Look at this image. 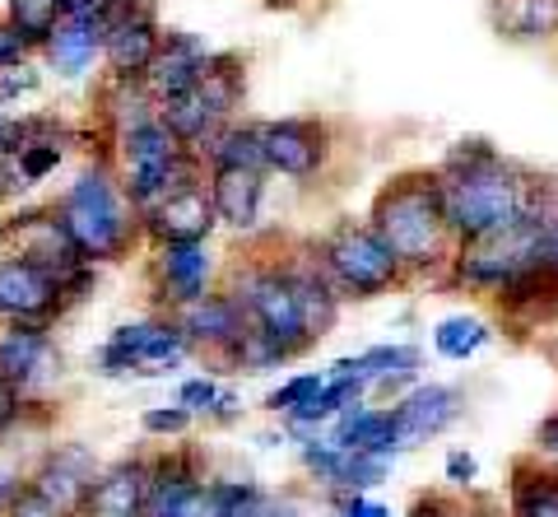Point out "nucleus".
Instances as JSON below:
<instances>
[{"mask_svg":"<svg viewBox=\"0 0 558 517\" xmlns=\"http://www.w3.org/2000/svg\"><path fill=\"white\" fill-rule=\"evenodd\" d=\"M442 178V205L457 248L484 243L494 233H508L517 224L554 219L558 211V187L545 172H535L517 159H488L484 168L470 172H438Z\"/></svg>","mask_w":558,"mask_h":517,"instance_id":"nucleus-1","label":"nucleus"},{"mask_svg":"<svg viewBox=\"0 0 558 517\" xmlns=\"http://www.w3.org/2000/svg\"><path fill=\"white\" fill-rule=\"evenodd\" d=\"M368 224L405 275H447L451 256H457V238L447 224L442 205V178L438 168H410L373 196Z\"/></svg>","mask_w":558,"mask_h":517,"instance_id":"nucleus-2","label":"nucleus"},{"mask_svg":"<svg viewBox=\"0 0 558 517\" xmlns=\"http://www.w3.org/2000/svg\"><path fill=\"white\" fill-rule=\"evenodd\" d=\"M57 215L65 219L70 238L80 243L89 266L126 262V256L145 243V233H140V211L131 205V196L121 192L112 159H98L94 168H84L61 192Z\"/></svg>","mask_w":558,"mask_h":517,"instance_id":"nucleus-3","label":"nucleus"},{"mask_svg":"<svg viewBox=\"0 0 558 517\" xmlns=\"http://www.w3.org/2000/svg\"><path fill=\"white\" fill-rule=\"evenodd\" d=\"M112 141H117L112 145V168L121 178V192L131 196V205L140 215H145L149 205H159L163 196H172V192H186V187L209 182L205 159L172 141L159 117L117 131Z\"/></svg>","mask_w":558,"mask_h":517,"instance_id":"nucleus-4","label":"nucleus"},{"mask_svg":"<svg viewBox=\"0 0 558 517\" xmlns=\"http://www.w3.org/2000/svg\"><path fill=\"white\" fill-rule=\"evenodd\" d=\"M223 289L238 299L247 326H256L260 336H270L289 359L312 350V336L303 326L299 299H293L284 256H242V262H233L229 275H223Z\"/></svg>","mask_w":558,"mask_h":517,"instance_id":"nucleus-5","label":"nucleus"},{"mask_svg":"<svg viewBox=\"0 0 558 517\" xmlns=\"http://www.w3.org/2000/svg\"><path fill=\"white\" fill-rule=\"evenodd\" d=\"M312 256L340 289V299H381L396 285H405V266L391 256V248L373 233L368 219H336L322 238H312Z\"/></svg>","mask_w":558,"mask_h":517,"instance_id":"nucleus-6","label":"nucleus"},{"mask_svg":"<svg viewBox=\"0 0 558 517\" xmlns=\"http://www.w3.org/2000/svg\"><path fill=\"white\" fill-rule=\"evenodd\" d=\"M545 224L549 219L517 224V229L494 233V238H484V243L457 248V256H451V266H447V280L470 289V294L498 299L512 280L545 266Z\"/></svg>","mask_w":558,"mask_h":517,"instance_id":"nucleus-7","label":"nucleus"},{"mask_svg":"<svg viewBox=\"0 0 558 517\" xmlns=\"http://www.w3.org/2000/svg\"><path fill=\"white\" fill-rule=\"evenodd\" d=\"M0 252L5 256H20V262L38 266L43 275H51L57 285H65L70 275H80L84 266V252L80 243L70 238L65 219L57 215V205H38V211H20L0 224Z\"/></svg>","mask_w":558,"mask_h":517,"instance_id":"nucleus-8","label":"nucleus"},{"mask_svg":"<svg viewBox=\"0 0 558 517\" xmlns=\"http://www.w3.org/2000/svg\"><path fill=\"white\" fill-rule=\"evenodd\" d=\"M219 275V262L209 243H154L145 256V289L159 313H178V308L205 299Z\"/></svg>","mask_w":558,"mask_h":517,"instance_id":"nucleus-9","label":"nucleus"},{"mask_svg":"<svg viewBox=\"0 0 558 517\" xmlns=\"http://www.w3.org/2000/svg\"><path fill=\"white\" fill-rule=\"evenodd\" d=\"M260 145H266V172H279L289 182L322 178L330 164V127L322 117H275V122H260Z\"/></svg>","mask_w":558,"mask_h":517,"instance_id":"nucleus-10","label":"nucleus"},{"mask_svg":"<svg viewBox=\"0 0 558 517\" xmlns=\"http://www.w3.org/2000/svg\"><path fill=\"white\" fill-rule=\"evenodd\" d=\"M61 373V350L47 322H5L0 326V383L28 396L43 392Z\"/></svg>","mask_w":558,"mask_h":517,"instance_id":"nucleus-11","label":"nucleus"},{"mask_svg":"<svg viewBox=\"0 0 558 517\" xmlns=\"http://www.w3.org/2000/svg\"><path fill=\"white\" fill-rule=\"evenodd\" d=\"M163 24L154 0H135L121 20L102 33V65H108L112 84H145V71L159 57Z\"/></svg>","mask_w":558,"mask_h":517,"instance_id":"nucleus-12","label":"nucleus"},{"mask_svg":"<svg viewBox=\"0 0 558 517\" xmlns=\"http://www.w3.org/2000/svg\"><path fill=\"white\" fill-rule=\"evenodd\" d=\"M465 396L447 383H418L400 401H391V438L396 453H414V447L433 443L461 420Z\"/></svg>","mask_w":558,"mask_h":517,"instance_id":"nucleus-13","label":"nucleus"},{"mask_svg":"<svg viewBox=\"0 0 558 517\" xmlns=\"http://www.w3.org/2000/svg\"><path fill=\"white\" fill-rule=\"evenodd\" d=\"M168 317L182 326V336H186L191 350H201V354L215 359L219 373H223V364H229V354L238 350V340L247 336V317H242L238 299L223 285L209 289L205 299L178 308V313H168Z\"/></svg>","mask_w":558,"mask_h":517,"instance_id":"nucleus-14","label":"nucleus"},{"mask_svg":"<svg viewBox=\"0 0 558 517\" xmlns=\"http://www.w3.org/2000/svg\"><path fill=\"white\" fill-rule=\"evenodd\" d=\"M94 476H98V461H94L89 447H80V443H57V447H47L43 461H38V467H33L24 480H28V485L38 490L61 517H80L84 498H89Z\"/></svg>","mask_w":558,"mask_h":517,"instance_id":"nucleus-15","label":"nucleus"},{"mask_svg":"<svg viewBox=\"0 0 558 517\" xmlns=\"http://www.w3.org/2000/svg\"><path fill=\"white\" fill-rule=\"evenodd\" d=\"M215 229H219V215H215V201H209V187L172 192L140 215V233H145L149 248L154 243H209Z\"/></svg>","mask_w":558,"mask_h":517,"instance_id":"nucleus-16","label":"nucleus"},{"mask_svg":"<svg viewBox=\"0 0 558 517\" xmlns=\"http://www.w3.org/2000/svg\"><path fill=\"white\" fill-rule=\"evenodd\" d=\"M65 313L61 285L38 266L0 252V326L5 322H57Z\"/></svg>","mask_w":558,"mask_h":517,"instance_id":"nucleus-17","label":"nucleus"},{"mask_svg":"<svg viewBox=\"0 0 558 517\" xmlns=\"http://www.w3.org/2000/svg\"><path fill=\"white\" fill-rule=\"evenodd\" d=\"M418 364H424V354H418V345H373V350L363 354H349V359H336L326 373L336 377H359L368 392L377 396H391L400 401L410 387H418Z\"/></svg>","mask_w":558,"mask_h":517,"instance_id":"nucleus-18","label":"nucleus"},{"mask_svg":"<svg viewBox=\"0 0 558 517\" xmlns=\"http://www.w3.org/2000/svg\"><path fill=\"white\" fill-rule=\"evenodd\" d=\"M284 266H289V280H293V299H299V313H303V326H307V336L312 345H317L322 336H330V326L340 322V289L330 285V275L322 270V262L312 256V243H299L289 256H284Z\"/></svg>","mask_w":558,"mask_h":517,"instance_id":"nucleus-19","label":"nucleus"},{"mask_svg":"<svg viewBox=\"0 0 558 517\" xmlns=\"http://www.w3.org/2000/svg\"><path fill=\"white\" fill-rule=\"evenodd\" d=\"M145 504H149V457H121L94 476L80 517H145Z\"/></svg>","mask_w":558,"mask_h":517,"instance_id":"nucleus-20","label":"nucleus"},{"mask_svg":"<svg viewBox=\"0 0 558 517\" xmlns=\"http://www.w3.org/2000/svg\"><path fill=\"white\" fill-rule=\"evenodd\" d=\"M205 61H209V47L196 38V33L168 28L163 43H159V57H154V65L145 71V94L154 103L191 94L201 84V75H205Z\"/></svg>","mask_w":558,"mask_h":517,"instance_id":"nucleus-21","label":"nucleus"},{"mask_svg":"<svg viewBox=\"0 0 558 517\" xmlns=\"http://www.w3.org/2000/svg\"><path fill=\"white\" fill-rule=\"evenodd\" d=\"M209 201L223 229L256 233L260 229V201H266V172L252 168H215L209 172Z\"/></svg>","mask_w":558,"mask_h":517,"instance_id":"nucleus-22","label":"nucleus"},{"mask_svg":"<svg viewBox=\"0 0 558 517\" xmlns=\"http://www.w3.org/2000/svg\"><path fill=\"white\" fill-rule=\"evenodd\" d=\"M488 24L502 43L539 47L558 38V0H488Z\"/></svg>","mask_w":558,"mask_h":517,"instance_id":"nucleus-23","label":"nucleus"},{"mask_svg":"<svg viewBox=\"0 0 558 517\" xmlns=\"http://www.w3.org/2000/svg\"><path fill=\"white\" fill-rule=\"evenodd\" d=\"M330 443L340 453H373V457H391L396 461V438H391V406H349L330 424Z\"/></svg>","mask_w":558,"mask_h":517,"instance_id":"nucleus-24","label":"nucleus"},{"mask_svg":"<svg viewBox=\"0 0 558 517\" xmlns=\"http://www.w3.org/2000/svg\"><path fill=\"white\" fill-rule=\"evenodd\" d=\"M242 89H247V57H238V51H209L205 75L196 84V98L205 103V112L215 117L219 127L238 122Z\"/></svg>","mask_w":558,"mask_h":517,"instance_id":"nucleus-25","label":"nucleus"},{"mask_svg":"<svg viewBox=\"0 0 558 517\" xmlns=\"http://www.w3.org/2000/svg\"><path fill=\"white\" fill-rule=\"evenodd\" d=\"M508 517H558V467L517 457L508 480Z\"/></svg>","mask_w":558,"mask_h":517,"instance_id":"nucleus-26","label":"nucleus"},{"mask_svg":"<svg viewBox=\"0 0 558 517\" xmlns=\"http://www.w3.org/2000/svg\"><path fill=\"white\" fill-rule=\"evenodd\" d=\"M38 57L65 80H80L94 71V61H102V28L98 24H80V20H61L57 33L43 43Z\"/></svg>","mask_w":558,"mask_h":517,"instance_id":"nucleus-27","label":"nucleus"},{"mask_svg":"<svg viewBox=\"0 0 558 517\" xmlns=\"http://www.w3.org/2000/svg\"><path fill=\"white\" fill-rule=\"evenodd\" d=\"M205 168H252L266 172V145H260V122H229L215 131V141L201 149Z\"/></svg>","mask_w":558,"mask_h":517,"instance_id":"nucleus-28","label":"nucleus"},{"mask_svg":"<svg viewBox=\"0 0 558 517\" xmlns=\"http://www.w3.org/2000/svg\"><path fill=\"white\" fill-rule=\"evenodd\" d=\"M154 117H159L172 141H178L182 149H191V154H201L209 141H215V131H219V122L205 112V103L196 98V89L154 103Z\"/></svg>","mask_w":558,"mask_h":517,"instance_id":"nucleus-29","label":"nucleus"},{"mask_svg":"<svg viewBox=\"0 0 558 517\" xmlns=\"http://www.w3.org/2000/svg\"><path fill=\"white\" fill-rule=\"evenodd\" d=\"M488 340H494V326H488L484 317H470V313H451V317H442L438 326H433V350H438L442 359H451V364L475 359Z\"/></svg>","mask_w":558,"mask_h":517,"instance_id":"nucleus-30","label":"nucleus"},{"mask_svg":"<svg viewBox=\"0 0 558 517\" xmlns=\"http://www.w3.org/2000/svg\"><path fill=\"white\" fill-rule=\"evenodd\" d=\"M387 476H391V457L340 453L336 471L326 480V494H373L377 485H387Z\"/></svg>","mask_w":558,"mask_h":517,"instance_id":"nucleus-31","label":"nucleus"},{"mask_svg":"<svg viewBox=\"0 0 558 517\" xmlns=\"http://www.w3.org/2000/svg\"><path fill=\"white\" fill-rule=\"evenodd\" d=\"M5 20L24 38L28 51H43V43L57 33L65 14H61V0H5Z\"/></svg>","mask_w":558,"mask_h":517,"instance_id":"nucleus-32","label":"nucleus"},{"mask_svg":"<svg viewBox=\"0 0 558 517\" xmlns=\"http://www.w3.org/2000/svg\"><path fill=\"white\" fill-rule=\"evenodd\" d=\"M233 508V480H201L178 504V517H229Z\"/></svg>","mask_w":558,"mask_h":517,"instance_id":"nucleus-33","label":"nucleus"},{"mask_svg":"<svg viewBox=\"0 0 558 517\" xmlns=\"http://www.w3.org/2000/svg\"><path fill=\"white\" fill-rule=\"evenodd\" d=\"M322 387H326V373H293V377H284V383L266 396V410L284 420L289 410H299V406L312 401V396H322Z\"/></svg>","mask_w":558,"mask_h":517,"instance_id":"nucleus-34","label":"nucleus"},{"mask_svg":"<svg viewBox=\"0 0 558 517\" xmlns=\"http://www.w3.org/2000/svg\"><path fill=\"white\" fill-rule=\"evenodd\" d=\"M488 159H498V145L484 141V135H461V141H451L438 172H470V168H484Z\"/></svg>","mask_w":558,"mask_h":517,"instance_id":"nucleus-35","label":"nucleus"},{"mask_svg":"<svg viewBox=\"0 0 558 517\" xmlns=\"http://www.w3.org/2000/svg\"><path fill=\"white\" fill-rule=\"evenodd\" d=\"M61 159H65V141H43V145H28L14 164H20V178L28 187H38L43 178H51L61 168Z\"/></svg>","mask_w":558,"mask_h":517,"instance_id":"nucleus-36","label":"nucleus"},{"mask_svg":"<svg viewBox=\"0 0 558 517\" xmlns=\"http://www.w3.org/2000/svg\"><path fill=\"white\" fill-rule=\"evenodd\" d=\"M191 424H196V416H191L186 406H178V401L172 406H149L145 416H140V429H145L149 438H182Z\"/></svg>","mask_w":558,"mask_h":517,"instance_id":"nucleus-37","label":"nucleus"},{"mask_svg":"<svg viewBox=\"0 0 558 517\" xmlns=\"http://www.w3.org/2000/svg\"><path fill=\"white\" fill-rule=\"evenodd\" d=\"M219 377H209V373H196V377H186V383L178 387V406H186L196 420H209V410H215L219 401Z\"/></svg>","mask_w":558,"mask_h":517,"instance_id":"nucleus-38","label":"nucleus"},{"mask_svg":"<svg viewBox=\"0 0 558 517\" xmlns=\"http://www.w3.org/2000/svg\"><path fill=\"white\" fill-rule=\"evenodd\" d=\"M38 84H43V75H38V65L33 61L0 71V108H5V103H20L24 94H38Z\"/></svg>","mask_w":558,"mask_h":517,"instance_id":"nucleus-39","label":"nucleus"},{"mask_svg":"<svg viewBox=\"0 0 558 517\" xmlns=\"http://www.w3.org/2000/svg\"><path fill=\"white\" fill-rule=\"evenodd\" d=\"M229 517H270V494L256 480H233V508Z\"/></svg>","mask_w":558,"mask_h":517,"instance_id":"nucleus-40","label":"nucleus"},{"mask_svg":"<svg viewBox=\"0 0 558 517\" xmlns=\"http://www.w3.org/2000/svg\"><path fill=\"white\" fill-rule=\"evenodd\" d=\"M0 517H61V513H57V508H51V504H47V498H43V494H38V490H33V485H28V480H24V485H20V490H14V494H10V504H5V508H0Z\"/></svg>","mask_w":558,"mask_h":517,"instance_id":"nucleus-41","label":"nucleus"},{"mask_svg":"<svg viewBox=\"0 0 558 517\" xmlns=\"http://www.w3.org/2000/svg\"><path fill=\"white\" fill-rule=\"evenodd\" d=\"M326 504L336 508V517H391V508L373 494H326Z\"/></svg>","mask_w":558,"mask_h":517,"instance_id":"nucleus-42","label":"nucleus"},{"mask_svg":"<svg viewBox=\"0 0 558 517\" xmlns=\"http://www.w3.org/2000/svg\"><path fill=\"white\" fill-rule=\"evenodd\" d=\"M442 476H447V485L470 490V485L480 480V461H475V453H465V447H451L447 461H442Z\"/></svg>","mask_w":558,"mask_h":517,"instance_id":"nucleus-43","label":"nucleus"},{"mask_svg":"<svg viewBox=\"0 0 558 517\" xmlns=\"http://www.w3.org/2000/svg\"><path fill=\"white\" fill-rule=\"evenodd\" d=\"M24 61H33V51L24 47V38L10 28V20L0 14V71H10V65H24Z\"/></svg>","mask_w":558,"mask_h":517,"instance_id":"nucleus-44","label":"nucleus"},{"mask_svg":"<svg viewBox=\"0 0 558 517\" xmlns=\"http://www.w3.org/2000/svg\"><path fill=\"white\" fill-rule=\"evenodd\" d=\"M24 410H28V401H24V396L14 392L10 383H0V434H10V429L24 420Z\"/></svg>","mask_w":558,"mask_h":517,"instance_id":"nucleus-45","label":"nucleus"},{"mask_svg":"<svg viewBox=\"0 0 558 517\" xmlns=\"http://www.w3.org/2000/svg\"><path fill=\"white\" fill-rule=\"evenodd\" d=\"M535 457L549 461V467H558V410L554 416L539 420V434H535Z\"/></svg>","mask_w":558,"mask_h":517,"instance_id":"nucleus-46","label":"nucleus"},{"mask_svg":"<svg viewBox=\"0 0 558 517\" xmlns=\"http://www.w3.org/2000/svg\"><path fill=\"white\" fill-rule=\"evenodd\" d=\"M457 513H461V504H451L447 494H418L405 517H457Z\"/></svg>","mask_w":558,"mask_h":517,"instance_id":"nucleus-47","label":"nucleus"},{"mask_svg":"<svg viewBox=\"0 0 558 517\" xmlns=\"http://www.w3.org/2000/svg\"><path fill=\"white\" fill-rule=\"evenodd\" d=\"M20 192H28V182L20 178V164H14L10 154H0V205L14 201Z\"/></svg>","mask_w":558,"mask_h":517,"instance_id":"nucleus-48","label":"nucleus"},{"mask_svg":"<svg viewBox=\"0 0 558 517\" xmlns=\"http://www.w3.org/2000/svg\"><path fill=\"white\" fill-rule=\"evenodd\" d=\"M108 0H61V14L65 20H80V24H98Z\"/></svg>","mask_w":558,"mask_h":517,"instance_id":"nucleus-49","label":"nucleus"},{"mask_svg":"<svg viewBox=\"0 0 558 517\" xmlns=\"http://www.w3.org/2000/svg\"><path fill=\"white\" fill-rule=\"evenodd\" d=\"M238 416H242V396L223 387V392H219V401H215V410H209V424H233Z\"/></svg>","mask_w":558,"mask_h":517,"instance_id":"nucleus-50","label":"nucleus"},{"mask_svg":"<svg viewBox=\"0 0 558 517\" xmlns=\"http://www.w3.org/2000/svg\"><path fill=\"white\" fill-rule=\"evenodd\" d=\"M545 266L558 275V211H554V219L545 224Z\"/></svg>","mask_w":558,"mask_h":517,"instance_id":"nucleus-51","label":"nucleus"},{"mask_svg":"<svg viewBox=\"0 0 558 517\" xmlns=\"http://www.w3.org/2000/svg\"><path fill=\"white\" fill-rule=\"evenodd\" d=\"M24 485V476L20 471H14V467H5V461H0V508H5L10 504V494L14 490H20Z\"/></svg>","mask_w":558,"mask_h":517,"instance_id":"nucleus-52","label":"nucleus"},{"mask_svg":"<svg viewBox=\"0 0 558 517\" xmlns=\"http://www.w3.org/2000/svg\"><path fill=\"white\" fill-rule=\"evenodd\" d=\"M270 517H303V508H293V504H270Z\"/></svg>","mask_w":558,"mask_h":517,"instance_id":"nucleus-53","label":"nucleus"},{"mask_svg":"<svg viewBox=\"0 0 558 517\" xmlns=\"http://www.w3.org/2000/svg\"><path fill=\"white\" fill-rule=\"evenodd\" d=\"M457 517H502V513H494V508H488V504H480V508H461Z\"/></svg>","mask_w":558,"mask_h":517,"instance_id":"nucleus-54","label":"nucleus"},{"mask_svg":"<svg viewBox=\"0 0 558 517\" xmlns=\"http://www.w3.org/2000/svg\"><path fill=\"white\" fill-rule=\"evenodd\" d=\"M554 359H558V336H554Z\"/></svg>","mask_w":558,"mask_h":517,"instance_id":"nucleus-55","label":"nucleus"},{"mask_svg":"<svg viewBox=\"0 0 558 517\" xmlns=\"http://www.w3.org/2000/svg\"><path fill=\"white\" fill-rule=\"evenodd\" d=\"M0 122H5V108H0Z\"/></svg>","mask_w":558,"mask_h":517,"instance_id":"nucleus-56","label":"nucleus"}]
</instances>
